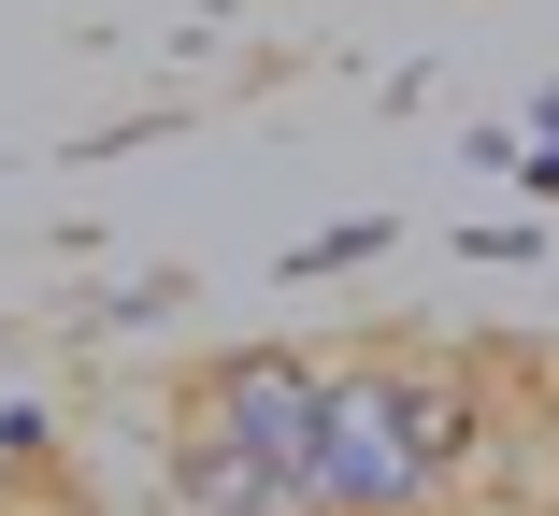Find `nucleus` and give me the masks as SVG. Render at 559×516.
<instances>
[{"instance_id":"nucleus-1","label":"nucleus","mask_w":559,"mask_h":516,"mask_svg":"<svg viewBox=\"0 0 559 516\" xmlns=\"http://www.w3.org/2000/svg\"><path fill=\"white\" fill-rule=\"evenodd\" d=\"M460 473H474V401H460V387L388 373V359L330 373V401H316V473H301L316 516H430Z\"/></svg>"},{"instance_id":"nucleus-2","label":"nucleus","mask_w":559,"mask_h":516,"mask_svg":"<svg viewBox=\"0 0 559 516\" xmlns=\"http://www.w3.org/2000/svg\"><path fill=\"white\" fill-rule=\"evenodd\" d=\"M316 401H330V373H316V359H287V345H259V359H215L187 417H201V431H230L259 473H287V488H301V473H316ZM301 516H316V502H301Z\"/></svg>"},{"instance_id":"nucleus-3","label":"nucleus","mask_w":559,"mask_h":516,"mask_svg":"<svg viewBox=\"0 0 559 516\" xmlns=\"http://www.w3.org/2000/svg\"><path fill=\"white\" fill-rule=\"evenodd\" d=\"M173 473H187V516H301V488H287V473H259L230 431H201V417H187Z\"/></svg>"}]
</instances>
